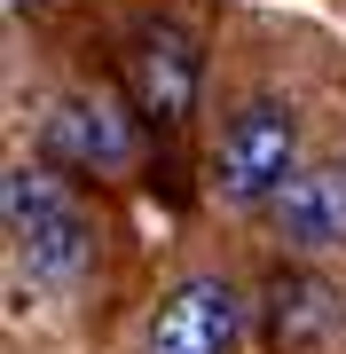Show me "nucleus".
<instances>
[{
    "instance_id": "obj_1",
    "label": "nucleus",
    "mask_w": 346,
    "mask_h": 354,
    "mask_svg": "<svg viewBox=\"0 0 346 354\" xmlns=\"http://www.w3.org/2000/svg\"><path fill=\"white\" fill-rule=\"evenodd\" d=\"M0 221H8V252L32 283H79L95 260V228L64 197V181L48 165H8L0 181Z\"/></svg>"
},
{
    "instance_id": "obj_2",
    "label": "nucleus",
    "mask_w": 346,
    "mask_h": 354,
    "mask_svg": "<svg viewBox=\"0 0 346 354\" xmlns=\"http://www.w3.org/2000/svg\"><path fill=\"white\" fill-rule=\"evenodd\" d=\"M291 174H299V111L283 95H252L229 127H220V142H213L205 189L220 205H236V213H252V205H268Z\"/></svg>"
},
{
    "instance_id": "obj_3",
    "label": "nucleus",
    "mask_w": 346,
    "mask_h": 354,
    "mask_svg": "<svg viewBox=\"0 0 346 354\" xmlns=\"http://www.w3.org/2000/svg\"><path fill=\"white\" fill-rule=\"evenodd\" d=\"M118 79H126L134 111L157 134H173V127H189L197 95H205V55H197V39L181 24H142L126 39V55H118Z\"/></svg>"
},
{
    "instance_id": "obj_4",
    "label": "nucleus",
    "mask_w": 346,
    "mask_h": 354,
    "mask_svg": "<svg viewBox=\"0 0 346 354\" xmlns=\"http://www.w3.org/2000/svg\"><path fill=\"white\" fill-rule=\"evenodd\" d=\"M252 299L229 276H181L142 323V354H236Z\"/></svg>"
},
{
    "instance_id": "obj_5",
    "label": "nucleus",
    "mask_w": 346,
    "mask_h": 354,
    "mask_svg": "<svg viewBox=\"0 0 346 354\" xmlns=\"http://www.w3.org/2000/svg\"><path fill=\"white\" fill-rule=\"evenodd\" d=\"M346 330V283L323 276V268H276L260 283V339L283 346V354H307V346H331Z\"/></svg>"
},
{
    "instance_id": "obj_6",
    "label": "nucleus",
    "mask_w": 346,
    "mask_h": 354,
    "mask_svg": "<svg viewBox=\"0 0 346 354\" xmlns=\"http://www.w3.org/2000/svg\"><path fill=\"white\" fill-rule=\"evenodd\" d=\"M268 228H276L283 252H299V260L346 252V165H299L268 197Z\"/></svg>"
},
{
    "instance_id": "obj_7",
    "label": "nucleus",
    "mask_w": 346,
    "mask_h": 354,
    "mask_svg": "<svg viewBox=\"0 0 346 354\" xmlns=\"http://www.w3.org/2000/svg\"><path fill=\"white\" fill-rule=\"evenodd\" d=\"M39 150H48V165H71V174H126L134 165V127H126L118 102L71 95L39 118Z\"/></svg>"
}]
</instances>
